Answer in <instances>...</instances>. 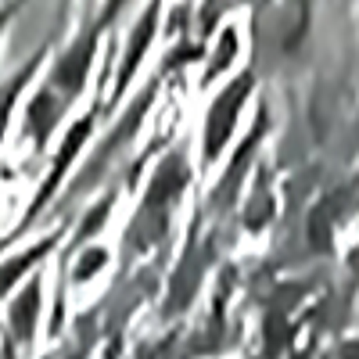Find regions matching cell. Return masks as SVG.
Masks as SVG:
<instances>
[{"label": "cell", "mask_w": 359, "mask_h": 359, "mask_svg": "<svg viewBox=\"0 0 359 359\" xmlns=\"http://www.w3.org/2000/svg\"><path fill=\"white\" fill-rule=\"evenodd\" d=\"M36 313H40V277H33L15 298L11 306V327L18 341H33V327H36Z\"/></svg>", "instance_id": "7a4b0ae2"}, {"label": "cell", "mask_w": 359, "mask_h": 359, "mask_svg": "<svg viewBox=\"0 0 359 359\" xmlns=\"http://www.w3.org/2000/svg\"><path fill=\"white\" fill-rule=\"evenodd\" d=\"M4 22H8V11H0V29H4Z\"/></svg>", "instance_id": "52a82bcc"}, {"label": "cell", "mask_w": 359, "mask_h": 359, "mask_svg": "<svg viewBox=\"0 0 359 359\" xmlns=\"http://www.w3.org/2000/svg\"><path fill=\"white\" fill-rule=\"evenodd\" d=\"M90 137V118H83V123H76L69 133H65V140H62V147L54 151V165L47 169V176H43V184H40V191H36V198H33V205H29V216L18 223V230H15V237L33 223L43 208H47V201H50V194L62 187V180H65V172H69V165L76 162V155H79V147H83V140Z\"/></svg>", "instance_id": "6da1fadb"}, {"label": "cell", "mask_w": 359, "mask_h": 359, "mask_svg": "<svg viewBox=\"0 0 359 359\" xmlns=\"http://www.w3.org/2000/svg\"><path fill=\"white\" fill-rule=\"evenodd\" d=\"M57 245V233H50V237H43V241L40 245H33V248H25L22 255H15L11 262H4V266H0V294H4L8 287H15V280L25 273V269L29 266H33V262H40L50 248Z\"/></svg>", "instance_id": "3957f363"}, {"label": "cell", "mask_w": 359, "mask_h": 359, "mask_svg": "<svg viewBox=\"0 0 359 359\" xmlns=\"http://www.w3.org/2000/svg\"><path fill=\"white\" fill-rule=\"evenodd\" d=\"M108 208H111V194H108V198H101V201L94 205V212H90V216L83 219V226L76 230V245H83L86 237H90V233H94V230L101 226V219L108 216Z\"/></svg>", "instance_id": "5b68a950"}, {"label": "cell", "mask_w": 359, "mask_h": 359, "mask_svg": "<svg viewBox=\"0 0 359 359\" xmlns=\"http://www.w3.org/2000/svg\"><path fill=\"white\" fill-rule=\"evenodd\" d=\"M33 65H36V62H33ZM33 65H29L22 76H15L4 90H0V140H4V130H8V123H11V111H15V101H18V94H22L25 79L33 76Z\"/></svg>", "instance_id": "277c9868"}, {"label": "cell", "mask_w": 359, "mask_h": 359, "mask_svg": "<svg viewBox=\"0 0 359 359\" xmlns=\"http://www.w3.org/2000/svg\"><path fill=\"white\" fill-rule=\"evenodd\" d=\"M108 255L101 252V248H90V252H83L79 255V266H76V280H86V277H94L97 269H101V262H104Z\"/></svg>", "instance_id": "8992f818"}]
</instances>
